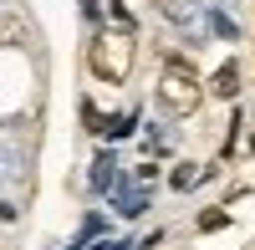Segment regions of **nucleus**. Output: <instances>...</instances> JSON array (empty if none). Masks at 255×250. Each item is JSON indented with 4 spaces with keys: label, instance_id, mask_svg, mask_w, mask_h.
Wrapping results in <instances>:
<instances>
[{
    "label": "nucleus",
    "instance_id": "f257e3e1",
    "mask_svg": "<svg viewBox=\"0 0 255 250\" xmlns=\"http://www.w3.org/2000/svg\"><path fill=\"white\" fill-rule=\"evenodd\" d=\"M133 56H138V41H133V26H102L92 36V46H87V67L92 77L102 82H128V72H133Z\"/></svg>",
    "mask_w": 255,
    "mask_h": 250
},
{
    "label": "nucleus",
    "instance_id": "f03ea898",
    "mask_svg": "<svg viewBox=\"0 0 255 250\" xmlns=\"http://www.w3.org/2000/svg\"><path fill=\"white\" fill-rule=\"evenodd\" d=\"M158 102L174 118H189L204 102V87H199V72L194 67H184V61H168L163 67V77H158Z\"/></svg>",
    "mask_w": 255,
    "mask_h": 250
},
{
    "label": "nucleus",
    "instance_id": "7ed1b4c3",
    "mask_svg": "<svg viewBox=\"0 0 255 250\" xmlns=\"http://www.w3.org/2000/svg\"><path fill=\"white\" fill-rule=\"evenodd\" d=\"M209 92H215V97H235V92H240V61H235V56H230L225 67L215 72V82H209Z\"/></svg>",
    "mask_w": 255,
    "mask_h": 250
},
{
    "label": "nucleus",
    "instance_id": "20e7f679",
    "mask_svg": "<svg viewBox=\"0 0 255 250\" xmlns=\"http://www.w3.org/2000/svg\"><path fill=\"white\" fill-rule=\"evenodd\" d=\"M225 225H230V215H225V210H204V215H199V230H204V235L225 230Z\"/></svg>",
    "mask_w": 255,
    "mask_h": 250
},
{
    "label": "nucleus",
    "instance_id": "39448f33",
    "mask_svg": "<svg viewBox=\"0 0 255 250\" xmlns=\"http://www.w3.org/2000/svg\"><path fill=\"white\" fill-rule=\"evenodd\" d=\"M194 179H199V163H179V174H174V189H194Z\"/></svg>",
    "mask_w": 255,
    "mask_h": 250
},
{
    "label": "nucleus",
    "instance_id": "423d86ee",
    "mask_svg": "<svg viewBox=\"0 0 255 250\" xmlns=\"http://www.w3.org/2000/svg\"><path fill=\"white\" fill-rule=\"evenodd\" d=\"M20 36H26V26L15 15H0V41H20Z\"/></svg>",
    "mask_w": 255,
    "mask_h": 250
},
{
    "label": "nucleus",
    "instance_id": "0eeeda50",
    "mask_svg": "<svg viewBox=\"0 0 255 250\" xmlns=\"http://www.w3.org/2000/svg\"><path fill=\"white\" fill-rule=\"evenodd\" d=\"M92 184H97V189H108V184H113V158H97V174H92Z\"/></svg>",
    "mask_w": 255,
    "mask_h": 250
},
{
    "label": "nucleus",
    "instance_id": "6e6552de",
    "mask_svg": "<svg viewBox=\"0 0 255 250\" xmlns=\"http://www.w3.org/2000/svg\"><path fill=\"white\" fill-rule=\"evenodd\" d=\"M97 250H128V240H102Z\"/></svg>",
    "mask_w": 255,
    "mask_h": 250
},
{
    "label": "nucleus",
    "instance_id": "1a4fd4ad",
    "mask_svg": "<svg viewBox=\"0 0 255 250\" xmlns=\"http://www.w3.org/2000/svg\"><path fill=\"white\" fill-rule=\"evenodd\" d=\"M10 215H15V210H10V204H0V220H10Z\"/></svg>",
    "mask_w": 255,
    "mask_h": 250
}]
</instances>
